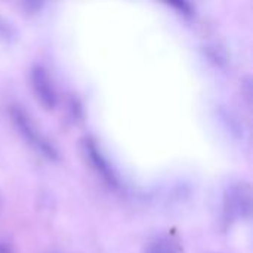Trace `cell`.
I'll return each mask as SVG.
<instances>
[{"mask_svg": "<svg viewBox=\"0 0 253 253\" xmlns=\"http://www.w3.org/2000/svg\"><path fill=\"white\" fill-rule=\"evenodd\" d=\"M10 119L13 122V126L18 129L21 136L25 139V142L33 147L39 154L49 160L58 159V151L55 145L39 130L36 123L31 120V117L18 105H13L10 108Z\"/></svg>", "mask_w": 253, "mask_h": 253, "instance_id": "cell-1", "label": "cell"}, {"mask_svg": "<svg viewBox=\"0 0 253 253\" xmlns=\"http://www.w3.org/2000/svg\"><path fill=\"white\" fill-rule=\"evenodd\" d=\"M252 212V190L246 182L231 185L224 196V218L227 222L245 219Z\"/></svg>", "mask_w": 253, "mask_h": 253, "instance_id": "cell-2", "label": "cell"}, {"mask_svg": "<svg viewBox=\"0 0 253 253\" xmlns=\"http://www.w3.org/2000/svg\"><path fill=\"white\" fill-rule=\"evenodd\" d=\"M83 153H84L86 160L92 166V169L102 178L104 182H107L110 187H114V188L119 187V178H117L113 166L110 165V162L102 154L101 148L96 145V142L93 139L87 138L83 141Z\"/></svg>", "mask_w": 253, "mask_h": 253, "instance_id": "cell-3", "label": "cell"}, {"mask_svg": "<svg viewBox=\"0 0 253 253\" xmlns=\"http://www.w3.org/2000/svg\"><path fill=\"white\" fill-rule=\"evenodd\" d=\"M30 79H31V87H33V92H34L37 101L44 108L52 110L58 102V95H56L53 82H52L50 76L47 74V71L43 67L36 65L31 70Z\"/></svg>", "mask_w": 253, "mask_h": 253, "instance_id": "cell-4", "label": "cell"}, {"mask_svg": "<svg viewBox=\"0 0 253 253\" xmlns=\"http://www.w3.org/2000/svg\"><path fill=\"white\" fill-rule=\"evenodd\" d=\"M145 253H182V248L172 237H159L148 243Z\"/></svg>", "mask_w": 253, "mask_h": 253, "instance_id": "cell-5", "label": "cell"}, {"mask_svg": "<svg viewBox=\"0 0 253 253\" xmlns=\"http://www.w3.org/2000/svg\"><path fill=\"white\" fill-rule=\"evenodd\" d=\"M170 6H172V7H176V9H178V12H179V13H182V15H191V13H193L191 6H190L188 3H185V1L170 3Z\"/></svg>", "mask_w": 253, "mask_h": 253, "instance_id": "cell-6", "label": "cell"}, {"mask_svg": "<svg viewBox=\"0 0 253 253\" xmlns=\"http://www.w3.org/2000/svg\"><path fill=\"white\" fill-rule=\"evenodd\" d=\"M0 253H12V249L4 245V243H0Z\"/></svg>", "mask_w": 253, "mask_h": 253, "instance_id": "cell-7", "label": "cell"}, {"mask_svg": "<svg viewBox=\"0 0 253 253\" xmlns=\"http://www.w3.org/2000/svg\"><path fill=\"white\" fill-rule=\"evenodd\" d=\"M1 205H3V202H1V197H0V212H1Z\"/></svg>", "mask_w": 253, "mask_h": 253, "instance_id": "cell-8", "label": "cell"}]
</instances>
